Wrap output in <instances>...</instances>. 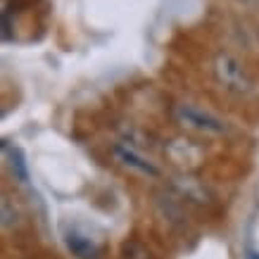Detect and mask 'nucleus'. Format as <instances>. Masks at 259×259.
Returning a JSON list of instances; mask_svg holds the SVG:
<instances>
[{"instance_id": "0eeeda50", "label": "nucleus", "mask_w": 259, "mask_h": 259, "mask_svg": "<svg viewBox=\"0 0 259 259\" xmlns=\"http://www.w3.org/2000/svg\"><path fill=\"white\" fill-rule=\"evenodd\" d=\"M245 259H259V250H254V247H247V252H245Z\"/></svg>"}, {"instance_id": "39448f33", "label": "nucleus", "mask_w": 259, "mask_h": 259, "mask_svg": "<svg viewBox=\"0 0 259 259\" xmlns=\"http://www.w3.org/2000/svg\"><path fill=\"white\" fill-rule=\"evenodd\" d=\"M67 245H69V250L74 252V257L98 259V247H95V243L91 238L79 236V233H69V236H67Z\"/></svg>"}, {"instance_id": "7ed1b4c3", "label": "nucleus", "mask_w": 259, "mask_h": 259, "mask_svg": "<svg viewBox=\"0 0 259 259\" xmlns=\"http://www.w3.org/2000/svg\"><path fill=\"white\" fill-rule=\"evenodd\" d=\"M112 155H114V159H117V164L121 169L136 174V176H143V179H159L162 176V169L128 143H117L112 148Z\"/></svg>"}, {"instance_id": "f257e3e1", "label": "nucleus", "mask_w": 259, "mask_h": 259, "mask_svg": "<svg viewBox=\"0 0 259 259\" xmlns=\"http://www.w3.org/2000/svg\"><path fill=\"white\" fill-rule=\"evenodd\" d=\"M214 79L226 93L236 95V98H247L254 93V81H252L250 71L245 69V64L238 57L219 53L214 60Z\"/></svg>"}, {"instance_id": "f03ea898", "label": "nucleus", "mask_w": 259, "mask_h": 259, "mask_svg": "<svg viewBox=\"0 0 259 259\" xmlns=\"http://www.w3.org/2000/svg\"><path fill=\"white\" fill-rule=\"evenodd\" d=\"M174 119L179 121L183 128H188L193 134L202 136H224L228 131L226 121L212 112L195 107V105H176L174 107Z\"/></svg>"}, {"instance_id": "423d86ee", "label": "nucleus", "mask_w": 259, "mask_h": 259, "mask_svg": "<svg viewBox=\"0 0 259 259\" xmlns=\"http://www.w3.org/2000/svg\"><path fill=\"white\" fill-rule=\"evenodd\" d=\"M10 224H12V219H10V200L3 197V226L8 228Z\"/></svg>"}, {"instance_id": "20e7f679", "label": "nucleus", "mask_w": 259, "mask_h": 259, "mask_svg": "<svg viewBox=\"0 0 259 259\" xmlns=\"http://www.w3.org/2000/svg\"><path fill=\"white\" fill-rule=\"evenodd\" d=\"M3 157H5V164H8L10 174L15 176V181H19L22 186H29L31 181V174H29V164L24 159V152L17 145H12L10 141H3Z\"/></svg>"}, {"instance_id": "6e6552de", "label": "nucleus", "mask_w": 259, "mask_h": 259, "mask_svg": "<svg viewBox=\"0 0 259 259\" xmlns=\"http://www.w3.org/2000/svg\"><path fill=\"white\" fill-rule=\"evenodd\" d=\"M247 3H259V0H247Z\"/></svg>"}]
</instances>
